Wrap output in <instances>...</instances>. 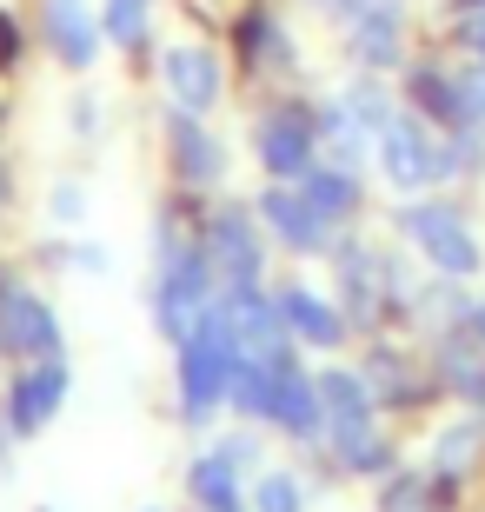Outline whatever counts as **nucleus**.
Segmentation results:
<instances>
[{
    "mask_svg": "<svg viewBox=\"0 0 485 512\" xmlns=\"http://www.w3.org/2000/svg\"><path fill=\"white\" fill-rule=\"evenodd\" d=\"M333 266H339V286H346V300H353L359 313L373 320V313H379V273H373V253H366V247H339V253H333Z\"/></svg>",
    "mask_w": 485,
    "mask_h": 512,
    "instance_id": "19",
    "label": "nucleus"
},
{
    "mask_svg": "<svg viewBox=\"0 0 485 512\" xmlns=\"http://www.w3.org/2000/svg\"><path fill=\"white\" fill-rule=\"evenodd\" d=\"M399 227H406V240L419 253H426L432 266H439V273H446V280H466V273H479V233L466 227V213L459 207H446V200H426V207H406V220H399Z\"/></svg>",
    "mask_w": 485,
    "mask_h": 512,
    "instance_id": "1",
    "label": "nucleus"
},
{
    "mask_svg": "<svg viewBox=\"0 0 485 512\" xmlns=\"http://www.w3.org/2000/svg\"><path fill=\"white\" fill-rule=\"evenodd\" d=\"M306 207L326 220V227H339V220H353L359 213V187H353V173H339V167H306Z\"/></svg>",
    "mask_w": 485,
    "mask_h": 512,
    "instance_id": "13",
    "label": "nucleus"
},
{
    "mask_svg": "<svg viewBox=\"0 0 485 512\" xmlns=\"http://www.w3.org/2000/svg\"><path fill=\"white\" fill-rule=\"evenodd\" d=\"M346 107H353V114L366 120V127H386V120H392V107H386V87H379V80H359L353 94H346Z\"/></svg>",
    "mask_w": 485,
    "mask_h": 512,
    "instance_id": "24",
    "label": "nucleus"
},
{
    "mask_svg": "<svg viewBox=\"0 0 485 512\" xmlns=\"http://www.w3.org/2000/svg\"><path fill=\"white\" fill-rule=\"evenodd\" d=\"M47 40H54V54L67 60V67H87L94 47H100V27L80 0H47Z\"/></svg>",
    "mask_w": 485,
    "mask_h": 512,
    "instance_id": "10",
    "label": "nucleus"
},
{
    "mask_svg": "<svg viewBox=\"0 0 485 512\" xmlns=\"http://www.w3.org/2000/svg\"><path fill=\"white\" fill-rule=\"evenodd\" d=\"M54 213H60V220H80V213H87L80 187H60V193H54Z\"/></svg>",
    "mask_w": 485,
    "mask_h": 512,
    "instance_id": "27",
    "label": "nucleus"
},
{
    "mask_svg": "<svg viewBox=\"0 0 485 512\" xmlns=\"http://www.w3.org/2000/svg\"><path fill=\"white\" fill-rule=\"evenodd\" d=\"M0 346L7 353H60V320H54V306L40 300V293H27V286H0Z\"/></svg>",
    "mask_w": 485,
    "mask_h": 512,
    "instance_id": "4",
    "label": "nucleus"
},
{
    "mask_svg": "<svg viewBox=\"0 0 485 512\" xmlns=\"http://www.w3.org/2000/svg\"><path fill=\"white\" fill-rule=\"evenodd\" d=\"M40 512H54V506H40Z\"/></svg>",
    "mask_w": 485,
    "mask_h": 512,
    "instance_id": "31",
    "label": "nucleus"
},
{
    "mask_svg": "<svg viewBox=\"0 0 485 512\" xmlns=\"http://www.w3.org/2000/svg\"><path fill=\"white\" fill-rule=\"evenodd\" d=\"M412 94H419V107L439 120H452V127H466V100H459V87H452L446 74H419L412 80Z\"/></svg>",
    "mask_w": 485,
    "mask_h": 512,
    "instance_id": "21",
    "label": "nucleus"
},
{
    "mask_svg": "<svg viewBox=\"0 0 485 512\" xmlns=\"http://www.w3.org/2000/svg\"><path fill=\"white\" fill-rule=\"evenodd\" d=\"M439 373H446V386L466 399V406H485V346L452 340V346H446V360H439Z\"/></svg>",
    "mask_w": 485,
    "mask_h": 512,
    "instance_id": "18",
    "label": "nucleus"
},
{
    "mask_svg": "<svg viewBox=\"0 0 485 512\" xmlns=\"http://www.w3.org/2000/svg\"><path fill=\"white\" fill-rule=\"evenodd\" d=\"M313 393H319V433L339 446V459H353L373 439V386L353 373H319Z\"/></svg>",
    "mask_w": 485,
    "mask_h": 512,
    "instance_id": "3",
    "label": "nucleus"
},
{
    "mask_svg": "<svg viewBox=\"0 0 485 512\" xmlns=\"http://www.w3.org/2000/svg\"><path fill=\"white\" fill-rule=\"evenodd\" d=\"M260 213H266V227L280 233L286 247H299V253H319V247H326V220L306 207V193L266 187V193H260Z\"/></svg>",
    "mask_w": 485,
    "mask_h": 512,
    "instance_id": "9",
    "label": "nucleus"
},
{
    "mask_svg": "<svg viewBox=\"0 0 485 512\" xmlns=\"http://www.w3.org/2000/svg\"><path fill=\"white\" fill-rule=\"evenodd\" d=\"M206 266H213V280H226V286L260 280V240H253V220H246L240 207L213 213V227H206Z\"/></svg>",
    "mask_w": 485,
    "mask_h": 512,
    "instance_id": "5",
    "label": "nucleus"
},
{
    "mask_svg": "<svg viewBox=\"0 0 485 512\" xmlns=\"http://www.w3.org/2000/svg\"><path fill=\"white\" fill-rule=\"evenodd\" d=\"M479 446H485L479 419H459V426H446V433L432 439V466H439L446 479H459V473H472V466H479Z\"/></svg>",
    "mask_w": 485,
    "mask_h": 512,
    "instance_id": "17",
    "label": "nucleus"
},
{
    "mask_svg": "<svg viewBox=\"0 0 485 512\" xmlns=\"http://www.w3.org/2000/svg\"><path fill=\"white\" fill-rule=\"evenodd\" d=\"M147 512H160V506H147Z\"/></svg>",
    "mask_w": 485,
    "mask_h": 512,
    "instance_id": "32",
    "label": "nucleus"
},
{
    "mask_svg": "<svg viewBox=\"0 0 485 512\" xmlns=\"http://www.w3.org/2000/svg\"><path fill=\"white\" fill-rule=\"evenodd\" d=\"M153 20V0H107V40L113 47H140Z\"/></svg>",
    "mask_w": 485,
    "mask_h": 512,
    "instance_id": "20",
    "label": "nucleus"
},
{
    "mask_svg": "<svg viewBox=\"0 0 485 512\" xmlns=\"http://www.w3.org/2000/svg\"><path fill=\"white\" fill-rule=\"evenodd\" d=\"M280 306H286V326H293L299 340H313V346H339L346 340V320L333 313V300H319V293H306V286H293Z\"/></svg>",
    "mask_w": 485,
    "mask_h": 512,
    "instance_id": "12",
    "label": "nucleus"
},
{
    "mask_svg": "<svg viewBox=\"0 0 485 512\" xmlns=\"http://www.w3.org/2000/svg\"><path fill=\"white\" fill-rule=\"evenodd\" d=\"M160 80H167L180 114H213V100H220V60H213V47H167Z\"/></svg>",
    "mask_w": 485,
    "mask_h": 512,
    "instance_id": "6",
    "label": "nucleus"
},
{
    "mask_svg": "<svg viewBox=\"0 0 485 512\" xmlns=\"http://www.w3.org/2000/svg\"><path fill=\"white\" fill-rule=\"evenodd\" d=\"M466 333L485 346V300H472V306H466Z\"/></svg>",
    "mask_w": 485,
    "mask_h": 512,
    "instance_id": "29",
    "label": "nucleus"
},
{
    "mask_svg": "<svg viewBox=\"0 0 485 512\" xmlns=\"http://www.w3.org/2000/svg\"><path fill=\"white\" fill-rule=\"evenodd\" d=\"M253 512H306V493H299L293 473H266L253 486Z\"/></svg>",
    "mask_w": 485,
    "mask_h": 512,
    "instance_id": "23",
    "label": "nucleus"
},
{
    "mask_svg": "<svg viewBox=\"0 0 485 512\" xmlns=\"http://www.w3.org/2000/svg\"><path fill=\"white\" fill-rule=\"evenodd\" d=\"M466 47L485 60V7H479V14H466Z\"/></svg>",
    "mask_w": 485,
    "mask_h": 512,
    "instance_id": "28",
    "label": "nucleus"
},
{
    "mask_svg": "<svg viewBox=\"0 0 485 512\" xmlns=\"http://www.w3.org/2000/svg\"><path fill=\"white\" fill-rule=\"evenodd\" d=\"M253 140H260V167L266 173H306V167H313V140H319V133H313L306 114H286V107H280V114L260 120Z\"/></svg>",
    "mask_w": 485,
    "mask_h": 512,
    "instance_id": "8",
    "label": "nucleus"
},
{
    "mask_svg": "<svg viewBox=\"0 0 485 512\" xmlns=\"http://www.w3.org/2000/svg\"><path fill=\"white\" fill-rule=\"evenodd\" d=\"M7 433H14V426H0V453H7Z\"/></svg>",
    "mask_w": 485,
    "mask_h": 512,
    "instance_id": "30",
    "label": "nucleus"
},
{
    "mask_svg": "<svg viewBox=\"0 0 485 512\" xmlns=\"http://www.w3.org/2000/svg\"><path fill=\"white\" fill-rule=\"evenodd\" d=\"M459 100H466V120H485V67L459 80Z\"/></svg>",
    "mask_w": 485,
    "mask_h": 512,
    "instance_id": "26",
    "label": "nucleus"
},
{
    "mask_svg": "<svg viewBox=\"0 0 485 512\" xmlns=\"http://www.w3.org/2000/svg\"><path fill=\"white\" fill-rule=\"evenodd\" d=\"M273 426H286L293 439H313L319 433V393H313V380H299V366L280 380V393H273Z\"/></svg>",
    "mask_w": 485,
    "mask_h": 512,
    "instance_id": "14",
    "label": "nucleus"
},
{
    "mask_svg": "<svg viewBox=\"0 0 485 512\" xmlns=\"http://www.w3.org/2000/svg\"><path fill=\"white\" fill-rule=\"evenodd\" d=\"M60 399H67V366H60V353H54L47 366H34V373L14 380V393H7V426H14V433H40V426L60 413Z\"/></svg>",
    "mask_w": 485,
    "mask_h": 512,
    "instance_id": "7",
    "label": "nucleus"
},
{
    "mask_svg": "<svg viewBox=\"0 0 485 512\" xmlns=\"http://www.w3.org/2000/svg\"><path fill=\"white\" fill-rule=\"evenodd\" d=\"M187 120L193 114H180V127H173V133H180V167H187L193 180H213V173H220V147H213L200 127H187Z\"/></svg>",
    "mask_w": 485,
    "mask_h": 512,
    "instance_id": "22",
    "label": "nucleus"
},
{
    "mask_svg": "<svg viewBox=\"0 0 485 512\" xmlns=\"http://www.w3.org/2000/svg\"><path fill=\"white\" fill-rule=\"evenodd\" d=\"M187 486H193V499H200L206 512H240V473H233V459H226V453L193 459Z\"/></svg>",
    "mask_w": 485,
    "mask_h": 512,
    "instance_id": "15",
    "label": "nucleus"
},
{
    "mask_svg": "<svg viewBox=\"0 0 485 512\" xmlns=\"http://www.w3.org/2000/svg\"><path fill=\"white\" fill-rule=\"evenodd\" d=\"M386 512H426V473H406L386 486Z\"/></svg>",
    "mask_w": 485,
    "mask_h": 512,
    "instance_id": "25",
    "label": "nucleus"
},
{
    "mask_svg": "<svg viewBox=\"0 0 485 512\" xmlns=\"http://www.w3.org/2000/svg\"><path fill=\"white\" fill-rule=\"evenodd\" d=\"M379 167H386L392 187H432L459 167V153L446 140H432L419 120H386L379 127Z\"/></svg>",
    "mask_w": 485,
    "mask_h": 512,
    "instance_id": "2",
    "label": "nucleus"
},
{
    "mask_svg": "<svg viewBox=\"0 0 485 512\" xmlns=\"http://www.w3.org/2000/svg\"><path fill=\"white\" fill-rule=\"evenodd\" d=\"M353 54L366 60V67H392V60H399V20L386 14V7H366V14L353 20Z\"/></svg>",
    "mask_w": 485,
    "mask_h": 512,
    "instance_id": "16",
    "label": "nucleus"
},
{
    "mask_svg": "<svg viewBox=\"0 0 485 512\" xmlns=\"http://www.w3.org/2000/svg\"><path fill=\"white\" fill-rule=\"evenodd\" d=\"M319 147H326V167H353L359 153H366V140H373V127H366V120L353 114V107H346V100H333V107H326V114H319Z\"/></svg>",
    "mask_w": 485,
    "mask_h": 512,
    "instance_id": "11",
    "label": "nucleus"
}]
</instances>
